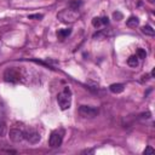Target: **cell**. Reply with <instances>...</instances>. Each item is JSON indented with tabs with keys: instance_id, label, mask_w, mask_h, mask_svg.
Instances as JSON below:
<instances>
[{
	"instance_id": "obj_13",
	"label": "cell",
	"mask_w": 155,
	"mask_h": 155,
	"mask_svg": "<svg viewBox=\"0 0 155 155\" xmlns=\"http://www.w3.org/2000/svg\"><path fill=\"white\" fill-rule=\"evenodd\" d=\"M142 33L145 34V35H149V36H154L155 30H154L153 27H150V25H144V27L142 28Z\"/></svg>"
},
{
	"instance_id": "obj_8",
	"label": "cell",
	"mask_w": 155,
	"mask_h": 155,
	"mask_svg": "<svg viewBox=\"0 0 155 155\" xmlns=\"http://www.w3.org/2000/svg\"><path fill=\"white\" fill-rule=\"evenodd\" d=\"M104 24H108V18L107 17H102V18L101 17H94L92 19V25L94 28H101Z\"/></svg>"
},
{
	"instance_id": "obj_7",
	"label": "cell",
	"mask_w": 155,
	"mask_h": 155,
	"mask_svg": "<svg viewBox=\"0 0 155 155\" xmlns=\"http://www.w3.org/2000/svg\"><path fill=\"white\" fill-rule=\"evenodd\" d=\"M8 137H10V139L12 142L18 143V142H21V140L24 139V132L21 131V130H18V128H12L8 132Z\"/></svg>"
},
{
	"instance_id": "obj_4",
	"label": "cell",
	"mask_w": 155,
	"mask_h": 155,
	"mask_svg": "<svg viewBox=\"0 0 155 155\" xmlns=\"http://www.w3.org/2000/svg\"><path fill=\"white\" fill-rule=\"evenodd\" d=\"M62 140H63V131L56 130L51 133L50 139H48V144H50V147L56 148V147H59L62 144Z\"/></svg>"
},
{
	"instance_id": "obj_20",
	"label": "cell",
	"mask_w": 155,
	"mask_h": 155,
	"mask_svg": "<svg viewBox=\"0 0 155 155\" xmlns=\"http://www.w3.org/2000/svg\"><path fill=\"white\" fill-rule=\"evenodd\" d=\"M149 1H150V2H153V1H154V0H149Z\"/></svg>"
},
{
	"instance_id": "obj_15",
	"label": "cell",
	"mask_w": 155,
	"mask_h": 155,
	"mask_svg": "<svg viewBox=\"0 0 155 155\" xmlns=\"http://www.w3.org/2000/svg\"><path fill=\"white\" fill-rule=\"evenodd\" d=\"M6 130H7V127H6L5 121L0 119V136H1V137L6 134Z\"/></svg>"
},
{
	"instance_id": "obj_12",
	"label": "cell",
	"mask_w": 155,
	"mask_h": 155,
	"mask_svg": "<svg viewBox=\"0 0 155 155\" xmlns=\"http://www.w3.org/2000/svg\"><path fill=\"white\" fill-rule=\"evenodd\" d=\"M138 57L137 56H131V57H128V59H127V64L130 65V67H132V68H136V67H138V64H139V62H138Z\"/></svg>"
},
{
	"instance_id": "obj_17",
	"label": "cell",
	"mask_w": 155,
	"mask_h": 155,
	"mask_svg": "<svg viewBox=\"0 0 155 155\" xmlns=\"http://www.w3.org/2000/svg\"><path fill=\"white\" fill-rule=\"evenodd\" d=\"M113 17L115 18V21H121L124 16H122V13H121V12L116 11V12H114V13H113Z\"/></svg>"
},
{
	"instance_id": "obj_11",
	"label": "cell",
	"mask_w": 155,
	"mask_h": 155,
	"mask_svg": "<svg viewBox=\"0 0 155 155\" xmlns=\"http://www.w3.org/2000/svg\"><path fill=\"white\" fill-rule=\"evenodd\" d=\"M110 91L113 92V93H121L122 91H124V88H125V86L122 85V84H113V85H110Z\"/></svg>"
},
{
	"instance_id": "obj_9",
	"label": "cell",
	"mask_w": 155,
	"mask_h": 155,
	"mask_svg": "<svg viewBox=\"0 0 155 155\" xmlns=\"http://www.w3.org/2000/svg\"><path fill=\"white\" fill-rule=\"evenodd\" d=\"M138 24H139V19L136 16H131L126 21V25L130 27V28H136V27H138Z\"/></svg>"
},
{
	"instance_id": "obj_19",
	"label": "cell",
	"mask_w": 155,
	"mask_h": 155,
	"mask_svg": "<svg viewBox=\"0 0 155 155\" xmlns=\"http://www.w3.org/2000/svg\"><path fill=\"white\" fill-rule=\"evenodd\" d=\"M44 16L42 15H30L29 16V18H36V19H40V18H42Z\"/></svg>"
},
{
	"instance_id": "obj_2",
	"label": "cell",
	"mask_w": 155,
	"mask_h": 155,
	"mask_svg": "<svg viewBox=\"0 0 155 155\" xmlns=\"http://www.w3.org/2000/svg\"><path fill=\"white\" fill-rule=\"evenodd\" d=\"M57 102H58V105L62 110H67L70 108V104H71V92L68 87H65L61 93H58L57 96Z\"/></svg>"
},
{
	"instance_id": "obj_1",
	"label": "cell",
	"mask_w": 155,
	"mask_h": 155,
	"mask_svg": "<svg viewBox=\"0 0 155 155\" xmlns=\"http://www.w3.org/2000/svg\"><path fill=\"white\" fill-rule=\"evenodd\" d=\"M57 18L62 22V23H74L80 18V13L78 10H73V8H65L62 10L57 13Z\"/></svg>"
},
{
	"instance_id": "obj_16",
	"label": "cell",
	"mask_w": 155,
	"mask_h": 155,
	"mask_svg": "<svg viewBox=\"0 0 155 155\" xmlns=\"http://www.w3.org/2000/svg\"><path fill=\"white\" fill-rule=\"evenodd\" d=\"M138 58H140V59H143V58H145V56H147V53H145V51L143 50V48H138L137 50V54H136Z\"/></svg>"
},
{
	"instance_id": "obj_10",
	"label": "cell",
	"mask_w": 155,
	"mask_h": 155,
	"mask_svg": "<svg viewBox=\"0 0 155 155\" xmlns=\"http://www.w3.org/2000/svg\"><path fill=\"white\" fill-rule=\"evenodd\" d=\"M70 33H71V29H69V28H67V29H59L57 31V36H58V39L64 40L65 38H68L70 35Z\"/></svg>"
},
{
	"instance_id": "obj_6",
	"label": "cell",
	"mask_w": 155,
	"mask_h": 155,
	"mask_svg": "<svg viewBox=\"0 0 155 155\" xmlns=\"http://www.w3.org/2000/svg\"><path fill=\"white\" fill-rule=\"evenodd\" d=\"M24 139H27L31 144H36L41 139V136H40V133L38 131H35L33 128H29V130H27L24 132Z\"/></svg>"
},
{
	"instance_id": "obj_5",
	"label": "cell",
	"mask_w": 155,
	"mask_h": 155,
	"mask_svg": "<svg viewBox=\"0 0 155 155\" xmlns=\"http://www.w3.org/2000/svg\"><path fill=\"white\" fill-rule=\"evenodd\" d=\"M79 114L82 117H90L91 119V117H94L98 115V109L90 107V105H81L79 108Z\"/></svg>"
},
{
	"instance_id": "obj_14",
	"label": "cell",
	"mask_w": 155,
	"mask_h": 155,
	"mask_svg": "<svg viewBox=\"0 0 155 155\" xmlns=\"http://www.w3.org/2000/svg\"><path fill=\"white\" fill-rule=\"evenodd\" d=\"M82 5V2L80 0H73L69 2V7L73 8V10H79V7Z\"/></svg>"
},
{
	"instance_id": "obj_18",
	"label": "cell",
	"mask_w": 155,
	"mask_h": 155,
	"mask_svg": "<svg viewBox=\"0 0 155 155\" xmlns=\"http://www.w3.org/2000/svg\"><path fill=\"white\" fill-rule=\"evenodd\" d=\"M154 153H155V150H154L151 147H147L145 150L143 151V154H145V155H147V154H154Z\"/></svg>"
},
{
	"instance_id": "obj_3",
	"label": "cell",
	"mask_w": 155,
	"mask_h": 155,
	"mask_svg": "<svg viewBox=\"0 0 155 155\" xmlns=\"http://www.w3.org/2000/svg\"><path fill=\"white\" fill-rule=\"evenodd\" d=\"M4 79L7 82H18L21 80V73L16 68H8L4 73Z\"/></svg>"
}]
</instances>
